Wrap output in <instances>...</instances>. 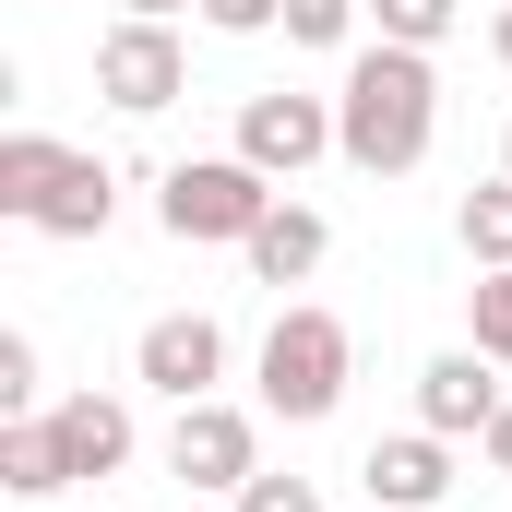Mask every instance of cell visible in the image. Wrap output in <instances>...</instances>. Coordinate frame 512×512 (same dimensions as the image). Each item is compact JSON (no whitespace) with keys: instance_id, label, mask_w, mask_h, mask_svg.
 <instances>
[{"instance_id":"obj_1","label":"cell","mask_w":512,"mask_h":512,"mask_svg":"<svg viewBox=\"0 0 512 512\" xmlns=\"http://www.w3.org/2000/svg\"><path fill=\"white\" fill-rule=\"evenodd\" d=\"M429 131H441V72H429V48L370 36V48L346 60V96H334V155L370 167V179H405V167L429 155Z\"/></svg>"},{"instance_id":"obj_2","label":"cell","mask_w":512,"mask_h":512,"mask_svg":"<svg viewBox=\"0 0 512 512\" xmlns=\"http://www.w3.org/2000/svg\"><path fill=\"white\" fill-rule=\"evenodd\" d=\"M155 215H167L179 251H251V227L274 215V179L251 155H179L167 191H155Z\"/></svg>"},{"instance_id":"obj_3","label":"cell","mask_w":512,"mask_h":512,"mask_svg":"<svg viewBox=\"0 0 512 512\" xmlns=\"http://www.w3.org/2000/svg\"><path fill=\"white\" fill-rule=\"evenodd\" d=\"M346 370H358V334L334 310H274V334H262V417H298V429L334 417Z\"/></svg>"},{"instance_id":"obj_4","label":"cell","mask_w":512,"mask_h":512,"mask_svg":"<svg viewBox=\"0 0 512 512\" xmlns=\"http://www.w3.org/2000/svg\"><path fill=\"white\" fill-rule=\"evenodd\" d=\"M167 477H179L191 501H215V489L239 501V489L262 477V429H251V405H215V393H203V405H179V429H167Z\"/></svg>"},{"instance_id":"obj_5","label":"cell","mask_w":512,"mask_h":512,"mask_svg":"<svg viewBox=\"0 0 512 512\" xmlns=\"http://www.w3.org/2000/svg\"><path fill=\"white\" fill-rule=\"evenodd\" d=\"M96 96H108V108H131V120L179 108V96H191V60H179V36H167V24H143V12H120V24L96 36Z\"/></svg>"},{"instance_id":"obj_6","label":"cell","mask_w":512,"mask_h":512,"mask_svg":"<svg viewBox=\"0 0 512 512\" xmlns=\"http://www.w3.org/2000/svg\"><path fill=\"white\" fill-rule=\"evenodd\" d=\"M131 370H143V393H167V405H203V393L227 382V334H215V310H167V322H143Z\"/></svg>"},{"instance_id":"obj_7","label":"cell","mask_w":512,"mask_h":512,"mask_svg":"<svg viewBox=\"0 0 512 512\" xmlns=\"http://www.w3.org/2000/svg\"><path fill=\"white\" fill-rule=\"evenodd\" d=\"M239 155H251L262 179H298V167H322L334 155V108L322 96H239Z\"/></svg>"},{"instance_id":"obj_8","label":"cell","mask_w":512,"mask_h":512,"mask_svg":"<svg viewBox=\"0 0 512 512\" xmlns=\"http://www.w3.org/2000/svg\"><path fill=\"white\" fill-rule=\"evenodd\" d=\"M489 370H501L489 346H453V358H429V370H417V429H441V441H489V417L512 405Z\"/></svg>"},{"instance_id":"obj_9","label":"cell","mask_w":512,"mask_h":512,"mask_svg":"<svg viewBox=\"0 0 512 512\" xmlns=\"http://www.w3.org/2000/svg\"><path fill=\"white\" fill-rule=\"evenodd\" d=\"M48 441H60V477L84 489V477H120L131 465V405L120 393H60L48 405Z\"/></svg>"},{"instance_id":"obj_10","label":"cell","mask_w":512,"mask_h":512,"mask_svg":"<svg viewBox=\"0 0 512 512\" xmlns=\"http://www.w3.org/2000/svg\"><path fill=\"white\" fill-rule=\"evenodd\" d=\"M358 489H370V512H429L441 489H453V441H441V429H405V441H370Z\"/></svg>"},{"instance_id":"obj_11","label":"cell","mask_w":512,"mask_h":512,"mask_svg":"<svg viewBox=\"0 0 512 512\" xmlns=\"http://www.w3.org/2000/svg\"><path fill=\"white\" fill-rule=\"evenodd\" d=\"M108 215H120V179L96 167V155H60V179L36 191V239H108Z\"/></svg>"},{"instance_id":"obj_12","label":"cell","mask_w":512,"mask_h":512,"mask_svg":"<svg viewBox=\"0 0 512 512\" xmlns=\"http://www.w3.org/2000/svg\"><path fill=\"white\" fill-rule=\"evenodd\" d=\"M322 251H334V227H322L310 203H274V215L251 227V274H262V286H310Z\"/></svg>"},{"instance_id":"obj_13","label":"cell","mask_w":512,"mask_h":512,"mask_svg":"<svg viewBox=\"0 0 512 512\" xmlns=\"http://www.w3.org/2000/svg\"><path fill=\"white\" fill-rule=\"evenodd\" d=\"M0 489H12V501H60V489H72L48 417H12V429H0Z\"/></svg>"},{"instance_id":"obj_14","label":"cell","mask_w":512,"mask_h":512,"mask_svg":"<svg viewBox=\"0 0 512 512\" xmlns=\"http://www.w3.org/2000/svg\"><path fill=\"white\" fill-rule=\"evenodd\" d=\"M453 239H465L477 274H501V262H512V167L489 179V191H465V203H453Z\"/></svg>"},{"instance_id":"obj_15","label":"cell","mask_w":512,"mask_h":512,"mask_svg":"<svg viewBox=\"0 0 512 512\" xmlns=\"http://www.w3.org/2000/svg\"><path fill=\"white\" fill-rule=\"evenodd\" d=\"M60 155H72V143H48V131H12V143H0V215H36V191L60 179Z\"/></svg>"},{"instance_id":"obj_16","label":"cell","mask_w":512,"mask_h":512,"mask_svg":"<svg viewBox=\"0 0 512 512\" xmlns=\"http://www.w3.org/2000/svg\"><path fill=\"white\" fill-rule=\"evenodd\" d=\"M453 12H465V0H370V24H382L393 48H441V36H453Z\"/></svg>"},{"instance_id":"obj_17","label":"cell","mask_w":512,"mask_h":512,"mask_svg":"<svg viewBox=\"0 0 512 512\" xmlns=\"http://www.w3.org/2000/svg\"><path fill=\"white\" fill-rule=\"evenodd\" d=\"M465 322H477V346H489V358H512V262L465 286Z\"/></svg>"},{"instance_id":"obj_18","label":"cell","mask_w":512,"mask_h":512,"mask_svg":"<svg viewBox=\"0 0 512 512\" xmlns=\"http://www.w3.org/2000/svg\"><path fill=\"white\" fill-rule=\"evenodd\" d=\"M358 12H370V0H286V36H298V48H346Z\"/></svg>"},{"instance_id":"obj_19","label":"cell","mask_w":512,"mask_h":512,"mask_svg":"<svg viewBox=\"0 0 512 512\" xmlns=\"http://www.w3.org/2000/svg\"><path fill=\"white\" fill-rule=\"evenodd\" d=\"M0 417H36V346L0 334Z\"/></svg>"},{"instance_id":"obj_20","label":"cell","mask_w":512,"mask_h":512,"mask_svg":"<svg viewBox=\"0 0 512 512\" xmlns=\"http://www.w3.org/2000/svg\"><path fill=\"white\" fill-rule=\"evenodd\" d=\"M215 36H262V24H286V0H191Z\"/></svg>"},{"instance_id":"obj_21","label":"cell","mask_w":512,"mask_h":512,"mask_svg":"<svg viewBox=\"0 0 512 512\" xmlns=\"http://www.w3.org/2000/svg\"><path fill=\"white\" fill-rule=\"evenodd\" d=\"M239 512H322V489H310V477H251Z\"/></svg>"},{"instance_id":"obj_22","label":"cell","mask_w":512,"mask_h":512,"mask_svg":"<svg viewBox=\"0 0 512 512\" xmlns=\"http://www.w3.org/2000/svg\"><path fill=\"white\" fill-rule=\"evenodd\" d=\"M477 453H489V477H512V405L489 417V441H477Z\"/></svg>"},{"instance_id":"obj_23","label":"cell","mask_w":512,"mask_h":512,"mask_svg":"<svg viewBox=\"0 0 512 512\" xmlns=\"http://www.w3.org/2000/svg\"><path fill=\"white\" fill-rule=\"evenodd\" d=\"M120 12H143V24H167V12H179V0H120Z\"/></svg>"},{"instance_id":"obj_24","label":"cell","mask_w":512,"mask_h":512,"mask_svg":"<svg viewBox=\"0 0 512 512\" xmlns=\"http://www.w3.org/2000/svg\"><path fill=\"white\" fill-rule=\"evenodd\" d=\"M501 60H512V0H501Z\"/></svg>"},{"instance_id":"obj_25","label":"cell","mask_w":512,"mask_h":512,"mask_svg":"<svg viewBox=\"0 0 512 512\" xmlns=\"http://www.w3.org/2000/svg\"><path fill=\"white\" fill-rule=\"evenodd\" d=\"M501 167H512V131H501Z\"/></svg>"},{"instance_id":"obj_26","label":"cell","mask_w":512,"mask_h":512,"mask_svg":"<svg viewBox=\"0 0 512 512\" xmlns=\"http://www.w3.org/2000/svg\"><path fill=\"white\" fill-rule=\"evenodd\" d=\"M191 512H203V501H191Z\"/></svg>"}]
</instances>
